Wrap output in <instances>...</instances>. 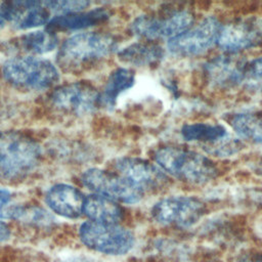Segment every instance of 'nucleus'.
<instances>
[{"label": "nucleus", "mask_w": 262, "mask_h": 262, "mask_svg": "<svg viewBox=\"0 0 262 262\" xmlns=\"http://www.w3.org/2000/svg\"><path fill=\"white\" fill-rule=\"evenodd\" d=\"M237 262H262V255L259 254H245L242 255Z\"/></svg>", "instance_id": "nucleus-27"}, {"label": "nucleus", "mask_w": 262, "mask_h": 262, "mask_svg": "<svg viewBox=\"0 0 262 262\" xmlns=\"http://www.w3.org/2000/svg\"><path fill=\"white\" fill-rule=\"evenodd\" d=\"M110 17L106 9L98 7L91 10H83L54 16L47 25V30L53 33L57 31H77L104 23Z\"/></svg>", "instance_id": "nucleus-16"}, {"label": "nucleus", "mask_w": 262, "mask_h": 262, "mask_svg": "<svg viewBox=\"0 0 262 262\" xmlns=\"http://www.w3.org/2000/svg\"><path fill=\"white\" fill-rule=\"evenodd\" d=\"M205 205L191 196L165 198L151 208L152 218L164 225L188 227L195 224L205 215Z\"/></svg>", "instance_id": "nucleus-9"}, {"label": "nucleus", "mask_w": 262, "mask_h": 262, "mask_svg": "<svg viewBox=\"0 0 262 262\" xmlns=\"http://www.w3.org/2000/svg\"><path fill=\"white\" fill-rule=\"evenodd\" d=\"M83 213L90 221L102 223H118L123 216L121 207L115 201L98 194L85 198Z\"/></svg>", "instance_id": "nucleus-17"}, {"label": "nucleus", "mask_w": 262, "mask_h": 262, "mask_svg": "<svg viewBox=\"0 0 262 262\" xmlns=\"http://www.w3.org/2000/svg\"><path fill=\"white\" fill-rule=\"evenodd\" d=\"M10 206H11L10 192L5 188L0 187V218L6 219Z\"/></svg>", "instance_id": "nucleus-26"}, {"label": "nucleus", "mask_w": 262, "mask_h": 262, "mask_svg": "<svg viewBox=\"0 0 262 262\" xmlns=\"http://www.w3.org/2000/svg\"><path fill=\"white\" fill-rule=\"evenodd\" d=\"M244 82L249 89L262 90V56L247 62Z\"/></svg>", "instance_id": "nucleus-24"}, {"label": "nucleus", "mask_w": 262, "mask_h": 262, "mask_svg": "<svg viewBox=\"0 0 262 262\" xmlns=\"http://www.w3.org/2000/svg\"><path fill=\"white\" fill-rule=\"evenodd\" d=\"M230 125L241 137L262 143V112L236 114L232 117Z\"/></svg>", "instance_id": "nucleus-22"}, {"label": "nucleus", "mask_w": 262, "mask_h": 262, "mask_svg": "<svg viewBox=\"0 0 262 262\" xmlns=\"http://www.w3.org/2000/svg\"><path fill=\"white\" fill-rule=\"evenodd\" d=\"M79 262H84V261H79Z\"/></svg>", "instance_id": "nucleus-30"}, {"label": "nucleus", "mask_w": 262, "mask_h": 262, "mask_svg": "<svg viewBox=\"0 0 262 262\" xmlns=\"http://www.w3.org/2000/svg\"><path fill=\"white\" fill-rule=\"evenodd\" d=\"M135 83L133 71L127 68H118L113 71L105 83L103 91L99 93V105L113 108L119 96L130 89Z\"/></svg>", "instance_id": "nucleus-18"}, {"label": "nucleus", "mask_w": 262, "mask_h": 262, "mask_svg": "<svg viewBox=\"0 0 262 262\" xmlns=\"http://www.w3.org/2000/svg\"><path fill=\"white\" fill-rule=\"evenodd\" d=\"M114 167L119 175L143 193L159 189L168 180L162 169L139 158H119L114 162Z\"/></svg>", "instance_id": "nucleus-12"}, {"label": "nucleus", "mask_w": 262, "mask_h": 262, "mask_svg": "<svg viewBox=\"0 0 262 262\" xmlns=\"http://www.w3.org/2000/svg\"><path fill=\"white\" fill-rule=\"evenodd\" d=\"M79 236L89 249L108 255H124L134 245L133 233L118 223L84 222L79 228Z\"/></svg>", "instance_id": "nucleus-5"}, {"label": "nucleus", "mask_w": 262, "mask_h": 262, "mask_svg": "<svg viewBox=\"0 0 262 262\" xmlns=\"http://www.w3.org/2000/svg\"><path fill=\"white\" fill-rule=\"evenodd\" d=\"M54 108L69 115L85 116L99 105V93L86 82H74L61 85L50 94Z\"/></svg>", "instance_id": "nucleus-11"}, {"label": "nucleus", "mask_w": 262, "mask_h": 262, "mask_svg": "<svg viewBox=\"0 0 262 262\" xmlns=\"http://www.w3.org/2000/svg\"><path fill=\"white\" fill-rule=\"evenodd\" d=\"M2 77L11 86L25 90H46L57 84L59 73L48 59L27 55L15 56L2 66Z\"/></svg>", "instance_id": "nucleus-4"}, {"label": "nucleus", "mask_w": 262, "mask_h": 262, "mask_svg": "<svg viewBox=\"0 0 262 262\" xmlns=\"http://www.w3.org/2000/svg\"><path fill=\"white\" fill-rule=\"evenodd\" d=\"M9 236H10V231L8 226L4 222L0 221V243L7 241Z\"/></svg>", "instance_id": "nucleus-28"}, {"label": "nucleus", "mask_w": 262, "mask_h": 262, "mask_svg": "<svg viewBox=\"0 0 262 262\" xmlns=\"http://www.w3.org/2000/svg\"><path fill=\"white\" fill-rule=\"evenodd\" d=\"M162 47L151 43H134L119 51V59L127 64L150 67L158 64L164 57Z\"/></svg>", "instance_id": "nucleus-19"}, {"label": "nucleus", "mask_w": 262, "mask_h": 262, "mask_svg": "<svg viewBox=\"0 0 262 262\" xmlns=\"http://www.w3.org/2000/svg\"><path fill=\"white\" fill-rule=\"evenodd\" d=\"M247 62L236 53L216 56L205 66L209 82L217 87H234L244 82Z\"/></svg>", "instance_id": "nucleus-14"}, {"label": "nucleus", "mask_w": 262, "mask_h": 262, "mask_svg": "<svg viewBox=\"0 0 262 262\" xmlns=\"http://www.w3.org/2000/svg\"><path fill=\"white\" fill-rule=\"evenodd\" d=\"M6 219L19 220L32 225L46 226L50 225L54 219L53 217L43 209L37 207H23L11 205Z\"/></svg>", "instance_id": "nucleus-23"}, {"label": "nucleus", "mask_w": 262, "mask_h": 262, "mask_svg": "<svg viewBox=\"0 0 262 262\" xmlns=\"http://www.w3.org/2000/svg\"><path fill=\"white\" fill-rule=\"evenodd\" d=\"M58 37L55 33L44 31H33L26 33L15 40V46L21 52L30 54H45L57 47Z\"/></svg>", "instance_id": "nucleus-20"}, {"label": "nucleus", "mask_w": 262, "mask_h": 262, "mask_svg": "<svg viewBox=\"0 0 262 262\" xmlns=\"http://www.w3.org/2000/svg\"><path fill=\"white\" fill-rule=\"evenodd\" d=\"M154 158L163 171L191 184H205L217 175V168L209 158L186 148L161 147Z\"/></svg>", "instance_id": "nucleus-3"}, {"label": "nucleus", "mask_w": 262, "mask_h": 262, "mask_svg": "<svg viewBox=\"0 0 262 262\" xmlns=\"http://www.w3.org/2000/svg\"><path fill=\"white\" fill-rule=\"evenodd\" d=\"M194 17L187 9L169 11L165 14H142L131 24L133 35L146 40L173 39L191 28Z\"/></svg>", "instance_id": "nucleus-6"}, {"label": "nucleus", "mask_w": 262, "mask_h": 262, "mask_svg": "<svg viewBox=\"0 0 262 262\" xmlns=\"http://www.w3.org/2000/svg\"><path fill=\"white\" fill-rule=\"evenodd\" d=\"M222 25L214 16L205 17L195 27L168 40L167 47L172 54L194 56L207 51L217 42Z\"/></svg>", "instance_id": "nucleus-10"}, {"label": "nucleus", "mask_w": 262, "mask_h": 262, "mask_svg": "<svg viewBox=\"0 0 262 262\" xmlns=\"http://www.w3.org/2000/svg\"><path fill=\"white\" fill-rule=\"evenodd\" d=\"M81 180L94 194L108 198L115 202L135 204L143 196L141 190L133 186L121 175L105 170L97 168L88 169L83 172Z\"/></svg>", "instance_id": "nucleus-8"}, {"label": "nucleus", "mask_w": 262, "mask_h": 262, "mask_svg": "<svg viewBox=\"0 0 262 262\" xmlns=\"http://www.w3.org/2000/svg\"><path fill=\"white\" fill-rule=\"evenodd\" d=\"M118 43L110 35L96 32L77 33L67 38L56 54L63 71H75L114 53Z\"/></svg>", "instance_id": "nucleus-2"}, {"label": "nucleus", "mask_w": 262, "mask_h": 262, "mask_svg": "<svg viewBox=\"0 0 262 262\" xmlns=\"http://www.w3.org/2000/svg\"><path fill=\"white\" fill-rule=\"evenodd\" d=\"M262 38V24L258 18H245L221 27L217 44L227 53H236L256 45Z\"/></svg>", "instance_id": "nucleus-13"}, {"label": "nucleus", "mask_w": 262, "mask_h": 262, "mask_svg": "<svg viewBox=\"0 0 262 262\" xmlns=\"http://www.w3.org/2000/svg\"><path fill=\"white\" fill-rule=\"evenodd\" d=\"M49 1H7L0 5V30H29L54 17Z\"/></svg>", "instance_id": "nucleus-7"}, {"label": "nucleus", "mask_w": 262, "mask_h": 262, "mask_svg": "<svg viewBox=\"0 0 262 262\" xmlns=\"http://www.w3.org/2000/svg\"><path fill=\"white\" fill-rule=\"evenodd\" d=\"M261 167H262V160H261Z\"/></svg>", "instance_id": "nucleus-29"}, {"label": "nucleus", "mask_w": 262, "mask_h": 262, "mask_svg": "<svg viewBox=\"0 0 262 262\" xmlns=\"http://www.w3.org/2000/svg\"><path fill=\"white\" fill-rule=\"evenodd\" d=\"M181 135L187 141L201 142L206 146L227 137L228 133L219 124L192 123L182 126Z\"/></svg>", "instance_id": "nucleus-21"}, {"label": "nucleus", "mask_w": 262, "mask_h": 262, "mask_svg": "<svg viewBox=\"0 0 262 262\" xmlns=\"http://www.w3.org/2000/svg\"><path fill=\"white\" fill-rule=\"evenodd\" d=\"M41 146L29 136L15 131H0V179L26 178L39 166Z\"/></svg>", "instance_id": "nucleus-1"}, {"label": "nucleus", "mask_w": 262, "mask_h": 262, "mask_svg": "<svg viewBox=\"0 0 262 262\" xmlns=\"http://www.w3.org/2000/svg\"><path fill=\"white\" fill-rule=\"evenodd\" d=\"M85 196L76 187L59 183L51 186L45 195L47 206L57 215L76 219L83 214Z\"/></svg>", "instance_id": "nucleus-15"}, {"label": "nucleus", "mask_w": 262, "mask_h": 262, "mask_svg": "<svg viewBox=\"0 0 262 262\" xmlns=\"http://www.w3.org/2000/svg\"><path fill=\"white\" fill-rule=\"evenodd\" d=\"M204 147H206L205 149L211 155L225 157L236 154L241 148H243V143L236 139H232L227 136L215 143L206 145Z\"/></svg>", "instance_id": "nucleus-25"}]
</instances>
